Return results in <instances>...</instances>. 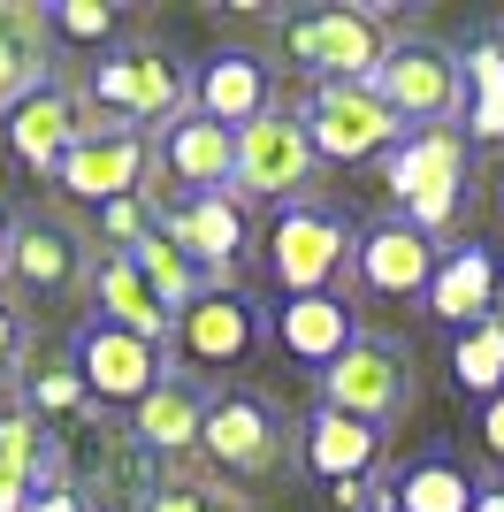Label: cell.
I'll use <instances>...</instances> for the list:
<instances>
[{
  "label": "cell",
  "mask_w": 504,
  "mask_h": 512,
  "mask_svg": "<svg viewBox=\"0 0 504 512\" xmlns=\"http://www.w3.org/2000/svg\"><path fill=\"white\" fill-rule=\"evenodd\" d=\"M382 23L375 8H291L275 23V54L306 77V85H367L382 62Z\"/></svg>",
  "instance_id": "obj_1"
},
{
  "label": "cell",
  "mask_w": 504,
  "mask_h": 512,
  "mask_svg": "<svg viewBox=\"0 0 504 512\" xmlns=\"http://www.w3.org/2000/svg\"><path fill=\"white\" fill-rule=\"evenodd\" d=\"M84 107L92 115H107L115 130H161L176 123L191 107V77L176 54H161V46H123V54H107V62H92V77H84Z\"/></svg>",
  "instance_id": "obj_2"
},
{
  "label": "cell",
  "mask_w": 504,
  "mask_h": 512,
  "mask_svg": "<svg viewBox=\"0 0 504 512\" xmlns=\"http://www.w3.org/2000/svg\"><path fill=\"white\" fill-rule=\"evenodd\" d=\"M382 184L405 207L420 237H436L466 199V138L459 130H405L398 146L382 153Z\"/></svg>",
  "instance_id": "obj_3"
},
{
  "label": "cell",
  "mask_w": 504,
  "mask_h": 512,
  "mask_svg": "<svg viewBox=\"0 0 504 512\" xmlns=\"http://www.w3.org/2000/svg\"><path fill=\"white\" fill-rule=\"evenodd\" d=\"M199 451L230 482H268V474L291 467V421L260 390H214L207 421H199Z\"/></svg>",
  "instance_id": "obj_4"
},
{
  "label": "cell",
  "mask_w": 504,
  "mask_h": 512,
  "mask_svg": "<svg viewBox=\"0 0 504 512\" xmlns=\"http://www.w3.org/2000/svg\"><path fill=\"white\" fill-rule=\"evenodd\" d=\"M314 161L336 169H359V161H382V153L405 138V123L375 100V85H306V100L291 107Z\"/></svg>",
  "instance_id": "obj_5"
},
{
  "label": "cell",
  "mask_w": 504,
  "mask_h": 512,
  "mask_svg": "<svg viewBox=\"0 0 504 512\" xmlns=\"http://www.w3.org/2000/svg\"><path fill=\"white\" fill-rule=\"evenodd\" d=\"M413 398V360H405V344L390 337H352L321 367V406L344 413V421H367V428H390Z\"/></svg>",
  "instance_id": "obj_6"
},
{
  "label": "cell",
  "mask_w": 504,
  "mask_h": 512,
  "mask_svg": "<svg viewBox=\"0 0 504 512\" xmlns=\"http://www.w3.org/2000/svg\"><path fill=\"white\" fill-rule=\"evenodd\" d=\"M352 245L359 237L344 230V214L329 207H283L268 222V276L283 299H314V291H329L344 268H352Z\"/></svg>",
  "instance_id": "obj_7"
},
{
  "label": "cell",
  "mask_w": 504,
  "mask_h": 512,
  "mask_svg": "<svg viewBox=\"0 0 504 512\" xmlns=\"http://www.w3.org/2000/svg\"><path fill=\"white\" fill-rule=\"evenodd\" d=\"M375 100L420 130H451V107H459V54H443L428 39H390L375 62Z\"/></svg>",
  "instance_id": "obj_8"
},
{
  "label": "cell",
  "mask_w": 504,
  "mask_h": 512,
  "mask_svg": "<svg viewBox=\"0 0 504 512\" xmlns=\"http://www.w3.org/2000/svg\"><path fill=\"white\" fill-rule=\"evenodd\" d=\"M237 176V130L207 123L199 107H184L176 123H161L153 138V184L146 192L161 199H207V192H230Z\"/></svg>",
  "instance_id": "obj_9"
},
{
  "label": "cell",
  "mask_w": 504,
  "mask_h": 512,
  "mask_svg": "<svg viewBox=\"0 0 504 512\" xmlns=\"http://www.w3.org/2000/svg\"><path fill=\"white\" fill-rule=\"evenodd\" d=\"M314 146H306V130H298L291 107H268L260 123L237 130V176H230V192L237 199H291L314 184Z\"/></svg>",
  "instance_id": "obj_10"
},
{
  "label": "cell",
  "mask_w": 504,
  "mask_h": 512,
  "mask_svg": "<svg viewBox=\"0 0 504 512\" xmlns=\"http://www.w3.org/2000/svg\"><path fill=\"white\" fill-rule=\"evenodd\" d=\"M176 344V360L199 367V375H230V367L252 360V344H260V314H252L245 291H207V299H191L168 329Z\"/></svg>",
  "instance_id": "obj_11"
},
{
  "label": "cell",
  "mask_w": 504,
  "mask_h": 512,
  "mask_svg": "<svg viewBox=\"0 0 504 512\" xmlns=\"http://www.w3.org/2000/svg\"><path fill=\"white\" fill-rule=\"evenodd\" d=\"M153 230H168L199 268H207V291H237V245H245V199L237 192L176 199V207L153 214Z\"/></svg>",
  "instance_id": "obj_12"
},
{
  "label": "cell",
  "mask_w": 504,
  "mask_h": 512,
  "mask_svg": "<svg viewBox=\"0 0 504 512\" xmlns=\"http://www.w3.org/2000/svg\"><path fill=\"white\" fill-rule=\"evenodd\" d=\"M84 245L69 222H54V214H16V230H8V268L0 276L16 283L23 299H69L84 283Z\"/></svg>",
  "instance_id": "obj_13"
},
{
  "label": "cell",
  "mask_w": 504,
  "mask_h": 512,
  "mask_svg": "<svg viewBox=\"0 0 504 512\" xmlns=\"http://www.w3.org/2000/svg\"><path fill=\"white\" fill-rule=\"evenodd\" d=\"M161 344L130 337V329H107V321H92L77 337V383L84 398H100V406H138L153 383H161Z\"/></svg>",
  "instance_id": "obj_14"
},
{
  "label": "cell",
  "mask_w": 504,
  "mask_h": 512,
  "mask_svg": "<svg viewBox=\"0 0 504 512\" xmlns=\"http://www.w3.org/2000/svg\"><path fill=\"white\" fill-rule=\"evenodd\" d=\"M62 192L69 199H92V207H107V199H138L153 184V138H138V130H115V138H77V146L62 153Z\"/></svg>",
  "instance_id": "obj_15"
},
{
  "label": "cell",
  "mask_w": 504,
  "mask_h": 512,
  "mask_svg": "<svg viewBox=\"0 0 504 512\" xmlns=\"http://www.w3.org/2000/svg\"><path fill=\"white\" fill-rule=\"evenodd\" d=\"M352 276L382 299H428L436 283V245L413 230V222H375V230L352 245Z\"/></svg>",
  "instance_id": "obj_16"
},
{
  "label": "cell",
  "mask_w": 504,
  "mask_h": 512,
  "mask_svg": "<svg viewBox=\"0 0 504 512\" xmlns=\"http://www.w3.org/2000/svg\"><path fill=\"white\" fill-rule=\"evenodd\" d=\"M0 138H8V153H16L23 169L54 176V169H62V153L77 146V92H69V85L23 92V100L0 115Z\"/></svg>",
  "instance_id": "obj_17"
},
{
  "label": "cell",
  "mask_w": 504,
  "mask_h": 512,
  "mask_svg": "<svg viewBox=\"0 0 504 512\" xmlns=\"http://www.w3.org/2000/svg\"><path fill=\"white\" fill-rule=\"evenodd\" d=\"M199 421H207V390L191 383V375H161V383L130 406V444L146 451V459H184L199 451Z\"/></svg>",
  "instance_id": "obj_18"
},
{
  "label": "cell",
  "mask_w": 504,
  "mask_h": 512,
  "mask_svg": "<svg viewBox=\"0 0 504 512\" xmlns=\"http://www.w3.org/2000/svg\"><path fill=\"white\" fill-rule=\"evenodd\" d=\"M84 291H92L107 329H130V337H146V344H168V329H176V314L153 299V283L130 268V253H100L84 268Z\"/></svg>",
  "instance_id": "obj_19"
},
{
  "label": "cell",
  "mask_w": 504,
  "mask_h": 512,
  "mask_svg": "<svg viewBox=\"0 0 504 512\" xmlns=\"http://www.w3.org/2000/svg\"><path fill=\"white\" fill-rule=\"evenodd\" d=\"M191 107L207 115V123H222V130H245V123H260L268 115V62L260 54H245V46H230V54H214L207 69H199V85H191Z\"/></svg>",
  "instance_id": "obj_20"
},
{
  "label": "cell",
  "mask_w": 504,
  "mask_h": 512,
  "mask_svg": "<svg viewBox=\"0 0 504 512\" xmlns=\"http://www.w3.org/2000/svg\"><path fill=\"white\" fill-rule=\"evenodd\" d=\"M268 337H275L283 360H298V367H314V375H321V367H329L359 329H352V306L336 299V291H314V299H283V306H275V329H268Z\"/></svg>",
  "instance_id": "obj_21"
},
{
  "label": "cell",
  "mask_w": 504,
  "mask_h": 512,
  "mask_svg": "<svg viewBox=\"0 0 504 512\" xmlns=\"http://www.w3.org/2000/svg\"><path fill=\"white\" fill-rule=\"evenodd\" d=\"M298 451H306V467L329 474V482H359V474H375V459H382V428L344 421V413L321 406L314 421H306V436H298Z\"/></svg>",
  "instance_id": "obj_22"
},
{
  "label": "cell",
  "mask_w": 504,
  "mask_h": 512,
  "mask_svg": "<svg viewBox=\"0 0 504 512\" xmlns=\"http://www.w3.org/2000/svg\"><path fill=\"white\" fill-rule=\"evenodd\" d=\"M489 299H497V260L482 245H459L451 260H436V283H428V314L436 321L474 329V321H489Z\"/></svg>",
  "instance_id": "obj_23"
},
{
  "label": "cell",
  "mask_w": 504,
  "mask_h": 512,
  "mask_svg": "<svg viewBox=\"0 0 504 512\" xmlns=\"http://www.w3.org/2000/svg\"><path fill=\"white\" fill-rule=\"evenodd\" d=\"M130 268L153 283V299H161L168 314H184L191 299H207V268H199V260H191L168 230H146V237H138V245H130Z\"/></svg>",
  "instance_id": "obj_24"
},
{
  "label": "cell",
  "mask_w": 504,
  "mask_h": 512,
  "mask_svg": "<svg viewBox=\"0 0 504 512\" xmlns=\"http://www.w3.org/2000/svg\"><path fill=\"white\" fill-rule=\"evenodd\" d=\"M474 497L482 490H474L451 459H420L398 490H390V512H474Z\"/></svg>",
  "instance_id": "obj_25"
},
{
  "label": "cell",
  "mask_w": 504,
  "mask_h": 512,
  "mask_svg": "<svg viewBox=\"0 0 504 512\" xmlns=\"http://www.w3.org/2000/svg\"><path fill=\"white\" fill-rule=\"evenodd\" d=\"M459 77H474V138H504V39L459 54Z\"/></svg>",
  "instance_id": "obj_26"
},
{
  "label": "cell",
  "mask_w": 504,
  "mask_h": 512,
  "mask_svg": "<svg viewBox=\"0 0 504 512\" xmlns=\"http://www.w3.org/2000/svg\"><path fill=\"white\" fill-rule=\"evenodd\" d=\"M451 367H459V383L474 390V398H504V329L497 321H474V329H466L459 337V352H451Z\"/></svg>",
  "instance_id": "obj_27"
},
{
  "label": "cell",
  "mask_w": 504,
  "mask_h": 512,
  "mask_svg": "<svg viewBox=\"0 0 504 512\" xmlns=\"http://www.w3.org/2000/svg\"><path fill=\"white\" fill-rule=\"evenodd\" d=\"M46 31L77 39V46H100V39H115V8L107 0H62V8H46Z\"/></svg>",
  "instance_id": "obj_28"
},
{
  "label": "cell",
  "mask_w": 504,
  "mask_h": 512,
  "mask_svg": "<svg viewBox=\"0 0 504 512\" xmlns=\"http://www.w3.org/2000/svg\"><path fill=\"white\" fill-rule=\"evenodd\" d=\"M39 85H54V62H46V54H16V46H0V115H8L23 92H39Z\"/></svg>",
  "instance_id": "obj_29"
},
{
  "label": "cell",
  "mask_w": 504,
  "mask_h": 512,
  "mask_svg": "<svg viewBox=\"0 0 504 512\" xmlns=\"http://www.w3.org/2000/svg\"><path fill=\"white\" fill-rule=\"evenodd\" d=\"M46 8L39 0H0V46H16V54H46Z\"/></svg>",
  "instance_id": "obj_30"
},
{
  "label": "cell",
  "mask_w": 504,
  "mask_h": 512,
  "mask_svg": "<svg viewBox=\"0 0 504 512\" xmlns=\"http://www.w3.org/2000/svg\"><path fill=\"white\" fill-rule=\"evenodd\" d=\"M100 230H107V253H130V245L153 230L146 192H138V199H107V207H100Z\"/></svg>",
  "instance_id": "obj_31"
},
{
  "label": "cell",
  "mask_w": 504,
  "mask_h": 512,
  "mask_svg": "<svg viewBox=\"0 0 504 512\" xmlns=\"http://www.w3.org/2000/svg\"><path fill=\"white\" fill-rule=\"evenodd\" d=\"M146 512H237V497L207 490V482H161V490L146 497Z\"/></svg>",
  "instance_id": "obj_32"
},
{
  "label": "cell",
  "mask_w": 504,
  "mask_h": 512,
  "mask_svg": "<svg viewBox=\"0 0 504 512\" xmlns=\"http://www.w3.org/2000/svg\"><path fill=\"white\" fill-rule=\"evenodd\" d=\"M31 406H39V413H77L84 406L77 367H39V375H31Z\"/></svg>",
  "instance_id": "obj_33"
},
{
  "label": "cell",
  "mask_w": 504,
  "mask_h": 512,
  "mask_svg": "<svg viewBox=\"0 0 504 512\" xmlns=\"http://www.w3.org/2000/svg\"><path fill=\"white\" fill-rule=\"evenodd\" d=\"M23 512H92V505H84V490H77V482H46V490L31 497Z\"/></svg>",
  "instance_id": "obj_34"
},
{
  "label": "cell",
  "mask_w": 504,
  "mask_h": 512,
  "mask_svg": "<svg viewBox=\"0 0 504 512\" xmlns=\"http://www.w3.org/2000/svg\"><path fill=\"white\" fill-rule=\"evenodd\" d=\"M482 444H489V459H504V398L482 406Z\"/></svg>",
  "instance_id": "obj_35"
},
{
  "label": "cell",
  "mask_w": 504,
  "mask_h": 512,
  "mask_svg": "<svg viewBox=\"0 0 504 512\" xmlns=\"http://www.w3.org/2000/svg\"><path fill=\"white\" fill-rule=\"evenodd\" d=\"M8 352H16V321H8V306H0V367H8Z\"/></svg>",
  "instance_id": "obj_36"
},
{
  "label": "cell",
  "mask_w": 504,
  "mask_h": 512,
  "mask_svg": "<svg viewBox=\"0 0 504 512\" xmlns=\"http://www.w3.org/2000/svg\"><path fill=\"white\" fill-rule=\"evenodd\" d=\"M474 512H504V490H482V497H474Z\"/></svg>",
  "instance_id": "obj_37"
},
{
  "label": "cell",
  "mask_w": 504,
  "mask_h": 512,
  "mask_svg": "<svg viewBox=\"0 0 504 512\" xmlns=\"http://www.w3.org/2000/svg\"><path fill=\"white\" fill-rule=\"evenodd\" d=\"M8 230H16V222H8V207H0V268H8Z\"/></svg>",
  "instance_id": "obj_38"
},
{
  "label": "cell",
  "mask_w": 504,
  "mask_h": 512,
  "mask_svg": "<svg viewBox=\"0 0 504 512\" xmlns=\"http://www.w3.org/2000/svg\"><path fill=\"white\" fill-rule=\"evenodd\" d=\"M489 321L504 329V276H497V299H489Z\"/></svg>",
  "instance_id": "obj_39"
},
{
  "label": "cell",
  "mask_w": 504,
  "mask_h": 512,
  "mask_svg": "<svg viewBox=\"0 0 504 512\" xmlns=\"http://www.w3.org/2000/svg\"><path fill=\"white\" fill-rule=\"evenodd\" d=\"M367 512H390V497H382V505H367Z\"/></svg>",
  "instance_id": "obj_40"
}]
</instances>
